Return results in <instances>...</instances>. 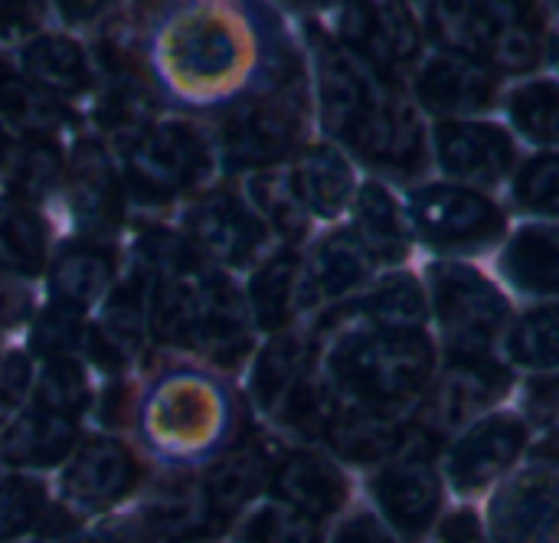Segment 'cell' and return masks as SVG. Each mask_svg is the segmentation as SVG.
<instances>
[{"label":"cell","mask_w":559,"mask_h":543,"mask_svg":"<svg viewBox=\"0 0 559 543\" xmlns=\"http://www.w3.org/2000/svg\"><path fill=\"white\" fill-rule=\"evenodd\" d=\"M331 374L350 400L403 413L436 377V341L423 328L367 324L337 341Z\"/></svg>","instance_id":"obj_1"},{"label":"cell","mask_w":559,"mask_h":543,"mask_svg":"<svg viewBox=\"0 0 559 543\" xmlns=\"http://www.w3.org/2000/svg\"><path fill=\"white\" fill-rule=\"evenodd\" d=\"M442 52L475 59L491 72H527L544 56V10L534 3H432L426 13Z\"/></svg>","instance_id":"obj_2"},{"label":"cell","mask_w":559,"mask_h":543,"mask_svg":"<svg viewBox=\"0 0 559 543\" xmlns=\"http://www.w3.org/2000/svg\"><path fill=\"white\" fill-rule=\"evenodd\" d=\"M432 315L452 361L491 357L495 338L511 324V302L478 269L442 262L429 272Z\"/></svg>","instance_id":"obj_3"},{"label":"cell","mask_w":559,"mask_h":543,"mask_svg":"<svg viewBox=\"0 0 559 543\" xmlns=\"http://www.w3.org/2000/svg\"><path fill=\"white\" fill-rule=\"evenodd\" d=\"M432 446L436 442L419 429H409L400 452L386 459L373 479V495L386 528L406 541H423L442 515V475L436 469Z\"/></svg>","instance_id":"obj_4"},{"label":"cell","mask_w":559,"mask_h":543,"mask_svg":"<svg viewBox=\"0 0 559 543\" xmlns=\"http://www.w3.org/2000/svg\"><path fill=\"white\" fill-rule=\"evenodd\" d=\"M409 220L439 252H485L508 229L501 206L462 184H432L416 190L409 200Z\"/></svg>","instance_id":"obj_5"},{"label":"cell","mask_w":559,"mask_h":543,"mask_svg":"<svg viewBox=\"0 0 559 543\" xmlns=\"http://www.w3.org/2000/svg\"><path fill=\"white\" fill-rule=\"evenodd\" d=\"M491 543H559V459L537 456L504 482L485 515Z\"/></svg>","instance_id":"obj_6"},{"label":"cell","mask_w":559,"mask_h":543,"mask_svg":"<svg viewBox=\"0 0 559 543\" xmlns=\"http://www.w3.org/2000/svg\"><path fill=\"white\" fill-rule=\"evenodd\" d=\"M210 154L190 125L164 121L128 147V187L144 203H164L200 180Z\"/></svg>","instance_id":"obj_7"},{"label":"cell","mask_w":559,"mask_h":543,"mask_svg":"<svg viewBox=\"0 0 559 543\" xmlns=\"http://www.w3.org/2000/svg\"><path fill=\"white\" fill-rule=\"evenodd\" d=\"M514 377L498 361H452L439 377H432L426 390V403L419 410V433L432 442L462 429L485 406L498 403L511 390Z\"/></svg>","instance_id":"obj_8"},{"label":"cell","mask_w":559,"mask_h":543,"mask_svg":"<svg viewBox=\"0 0 559 543\" xmlns=\"http://www.w3.org/2000/svg\"><path fill=\"white\" fill-rule=\"evenodd\" d=\"M341 36L354 56L383 82H396L423 52V33L409 7L400 3H354L341 16Z\"/></svg>","instance_id":"obj_9"},{"label":"cell","mask_w":559,"mask_h":543,"mask_svg":"<svg viewBox=\"0 0 559 543\" xmlns=\"http://www.w3.org/2000/svg\"><path fill=\"white\" fill-rule=\"evenodd\" d=\"M301 138V108L285 95H255L239 102L223 125L229 167H269L295 151Z\"/></svg>","instance_id":"obj_10"},{"label":"cell","mask_w":559,"mask_h":543,"mask_svg":"<svg viewBox=\"0 0 559 543\" xmlns=\"http://www.w3.org/2000/svg\"><path fill=\"white\" fill-rule=\"evenodd\" d=\"M527 423L511 413H495L465 429L445 459V479L459 495H478L491 488L527 449Z\"/></svg>","instance_id":"obj_11"},{"label":"cell","mask_w":559,"mask_h":543,"mask_svg":"<svg viewBox=\"0 0 559 543\" xmlns=\"http://www.w3.org/2000/svg\"><path fill=\"white\" fill-rule=\"evenodd\" d=\"M386 85L377 72H370L350 49L337 43L318 46V95L324 128L344 141L357 134V128L370 118Z\"/></svg>","instance_id":"obj_12"},{"label":"cell","mask_w":559,"mask_h":543,"mask_svg":"<svg viewBox=\"0 0 559 543\" xmlns=\"http://www.w3.org/2000/svg\"><path fill=\"white\" fill-rule=\"evenodd\" d=\"M350 144L377 167H386L393 174L413 177L426 167L429 144H426V125L409 98H403L393 85H386L383 98L370 111V118L357 128Z\"/></svg>","instance_id":"obj_13"},{"label":"cell","mask_w":559,"mask_h":543,"mask_svg":"<svg viewBox=\"0 0 559 543\" xmlns=\"http://www.w3.org/2000/svg\"><path fill=\"white\" fill-rule=\"evenodd\" d=\"M432 138L439 167L449 177L472 184H498L514 167V138L495 121H439Z\"/></svg>","instance_id":"obj_14"},{"label":"cell","mask_w":559,"mask_h":543,"mask_svg":"<svg viewBox=\"0 0 559 543\" xmlns=\"http://www.w3.org/2000/svg\"><path fill=\"white\" fill-rule=\"evenodd\" d=\"M495 95L498 72L465 56L439 52L416 72V98L442 121H462L468 115H478L495 102Z\"/></svg>","instance_id":"obj_15"},{"label":"cell","mask_w":559,"mask_h":543,"mask_svg":"<svg viewBox=\"0 0 559 543\" xmlns=\"http://www.w3.org/2000/svg\"><path fill=\"white\" fill-rule=\"evenodd\" d=\"M187 344L219 364H236L252 347L246 308L226 279L219 275L197 279V305H193V324Z\"/></svg>","instance_id":"obj_16"},{"label":"cell","mask_w":559,"mask_h":543,"mask_svg":"<svg viewBox=\"0 0 559 543\" xmlns=\"http://www.w3.org/2000/svg\"><path fill=\"white\" fill-rule=\"evenodd\" d=\"M134 482H138V462L115 439H88L75 452L62 479L66 498L82 511H105L118 505L134 488Z\"/></svg>","instance_id":"obj_17"},{"label":"cell","mask_w":559,"mask_h":543,"mask_svg":"<svg viewBox=\"0 0 559 543\" xmlns=\"http://www.w3.org/2000/svg\"><path fill=\"white\" fill-rule=\"evenodd\" d=\"M406 429H403V413H390L360 400H337V410L328 423L324 439L331 442V449L357 465H373V462H386L400 452V446L406 442Z\"/></svg>","instance_id":"obj_18"},{"label":"cell","mask_w":559,"mask_h":543,"mask_svg":"<svg viewBox=\"0 0 559 543\" xmlns=\"http://www.w3.org/2000/svg\"><path fill=\"white\" fill-rule=\"evenodd\" d=\"M193 243L219 262L242 265L265 243V226L249 206L233 193H213L200 200L190 213Z\"/></svg>","instance_id":"obj_19"},{"label":"cell","mask_w":559,"mask_h":543,"mask_svg":"<svg viewBox=\"0 0 559 543\" xmlns=\"http://www.w3.org/2000/svg\"><path fill=\"white\" fill-rule=\"evenodd\" d=\"M272 492L278 498V505H288L292 511L321 521L337 515L347 505V479L344 472L318 456V452H292L275 465L272 475Z\"/></svg>","instance_id":"obj_20"},{"label":"cell","mask_w":559,"mask_h":543,"mask_svg":"<svg viewBox=\"0 0 559 543\" xmlns=\"http://www.w3.org/2000/svg\"><path fill=\"white\" fill-rule=\"evenodd\" d=\"M69 190L79 223L88 233H108L121 220V193L111 174L108 154L95 141H82L72 154L69 167Z\"/></svg>","instance_id":"obj_21"},{"label":"cell","mask_w":559,"mask_h":543,"mask_svg":"<svg viewBox=\"0 0 559 543\" xmlns=\"http://www.w3.org/2000/svg\"><path fill=\"white\" fill-rule=\"evenodd\" d=\"M239 59V43L229 23L216 16H197L180 23L170 36V62L177 75L190 82H210L226 75Z\"/></svg>","instance_id":"obj_22"},{"label":"cell","mask_w":559,"mask_h":543,"mask_svg":"<svg viewBox=\"0 0 559 543\" xmlns=\"http://www.w3.org/2000/svg\"><path fill=\"white\" fill-rule=\"evenodd\" d=\"M504 279L524 295H559V226L527 223L521 226L501 256Z\"/></svg>","instance_id":"obj_23"},{"label":"cell","mask_w":559,"mask_h":543,"mask_svg":"<svg viewBox=\"0 0 559 543\" xmlns=\"http://www.w3.org/2000/svg\"><path fill=\"white\" fill-rule=\"evenodd\" d=\"M275 475V459L272 449L259 439H246L239 442L229 456H223L210 479H206V498L216 511V518H229L236 515L242 505H249L265 482Z\"/></svg>","instance_id":"obj_24"},{"label":"cell","mask_w":559,"mask_h":543,"mask_svg":"<svg viewBox=\"0 0 559 543\" xmlns=\"http://www.w3.org/2000/svg\"><path fill=\"white\" fill-rule=\"evenodd\" d=\"M354 236L373 262H403L409 256V226L383 184H367L354 206Z\"/></svg>","instance_id":"obj_25"},{"label":"cell","mask_w":559,"mask_h":543,"mask_svg":"<svg viewBox=\"0 0 559 543\" xmlns=\"http://www.w3.org/2000/svg\"><path fill=\"white\" fill-rule=\"evenodd\" d=\"M72 446H75V420L33 410L10 426V433L0 442V452L10 465L46 469V465H59L72 452Z\"/></svg>","instance_id":"obj_26"},{"label":"cell","mask_w":559,"mask_h":543,"mask_svg":"<svg viewBox=\"0 0 559 543\" xmlns=\"http://www.w3.org/2000/svg\"><path fill=\"white\" fill-rule=\"evenodd\" d=\"M311 367V344L301 334L275 338L255 364L252 374V397L265 413H282L288 397L308 380Z\"/></svg>","instance_id":"obj_27"},{"label":"cell","mask_w":559,"mask_h":543,"mask_svg":"<svg viewBox=\"0 0 559 543\" xmlns=\"http://www.w3.org/2000/svg\"><path fill=\"white\" fill-rule=\"evenodd\" d=\"M147 531L164 541H193L216 524V511L206 488L197 482H170L144 508Z\"/></svg>","instance_id":"obj_28"},{"label":"cell","mask_w":559,"mask_h":543,"mask_svg":"<svg viewBox=\"0 0 559 543\" xmlns=\"http://www.w3.org/2000/svg\"><path fill=\"white\" fill-rule=\"evenodd\" d=\"M295 190L305 210L318 216H337L354 200V170L337 147L318 144L301 157L295 174Z\"/></svg>","instance_id":"obj_29"},{"label":"cell","mask_w":559,"mask_h":543,"mask_svg":"<svg viewBox=\"0 0 559 543\" xmlns=\"http://www.w3.org/2000/svg\"><path fill=\"white\" fill-rule=\"evenodd\" d=\"M111 282V256L98 246H69L52 262L49 295L59 308L85 311L95 305Z\"/></svg>","instance_id":"obj_30"},{"label":"cell","mask_w":559,"mask_h":543,"mask_svg":"<svg viewBox=\"0 0 559 543\" xmlns=\"http://www.w3.org/2000/svg\"><path fill=\"white\" fill-rule=\"evenodd\" d=\"M23 72L33 85L56 95H79L88 85V62L69 36H36L23 49Z\"/></svg>","instance_id":"obj_31"},{"label":"cell","mask_w":559,"mask_h":543,"mask_svg":"<svg viewBox=\"0 0 559 543\" xmlns=\"http://www.w3.org/2000/svg\"><path fill=\"white\" fill-rule=\"evenodd\" d=\"M298 288H301V265L292 252H282L269 259L249 285V305L255 315V324L262 331H282L295 308H298Z\"/></svg>","instance_id":"obj_32"},{"label":"cell","mask_w":559,"mask_h":543,"mask_svg":"<svg viewBox=\"0 0 559 543\" xmlns=\"http://www.w3.org/2000/svg\"><path fill=\"white\" fill-rule=\"evenodd\" d=\"M373 269L370 252L360 246L354 233H334L321 243L314 265H311V285L321 298H341L354 292L360 282H367Z\"/></svg>","instance_id":"obj_33"},{"label":"cell","mask_w":559,"mask_h":543,"mask_svg":"<svg viewBox=\"0 0 559 543\" xmlns=\"http://www.w3.org/2000/svg\"><path fill=\"white\" fill-rule=\"evenodd\" d=\"M0 115L33 138H43L69 121V111L49 92L33 85L26 75L10 72L7 66H0Z\"/></svg>","instance_id":"obj_34"},{"label":"cell","mask_w":559,"mask_h":543,"mask_svg":"<svg viewBox=\"0 0 559 543\" xmlns=\"http://www.w3.org/2000/svg\"><path fill=\"white\" fill-rule=\"evenodd\" d=\"M46 262V229L39 216L20 203L0 206V272L29 279Z\"/></svg>","instance_id":"obj_35"},{"label":"cell","mask_w":559,"mask_h":543,"mask_svg":"<svg viewBox=\"0 0 559 543\" xmlns=\"http://www.w3.org/2000/svg\"><path fill=\"white\" fill-rule=\"evenodd\" d=\"M138 341H141V305H138V295L124 288L108 302L102 321L95 324L92 354L102 367L121 370L134 357Z\"/></svg>","instance_id":"obj_36"},{"label":"cell","mask_w":559,"mask_h":543,"mask_svg":"<svg viewBox=\"0 0 559 543\" xmlns=\"http://www.w3.org/2000/svg\"><path fill=\"white\" fill-rule=\"evenodd\" d=\"M213 393L197 383H170L154 403V420L160 423V436L167 439H203V429L213 426Z\"/></svg>","instance_id":"obj_37"},{"label":"cell","mask_w":559,"mask_h":543,"mask_svg":"<svg viewBox=\"0 0 559 543\" xmlns=\"http://www.w3.org/2000/svg\"><path fill=\"white\" fill-rule=\"evenodd\" d=\"M508 357L527 370H559V305L527 311L508 328Z\"/></svg>","instance_id":"obj_38"},{"label":"cell","mask_w":559,"mask_h":543,"mask_svg":"<svg viewBox=\"0 0 559 543\" xmlns=\"http://www.w3.org/2000/svg\"><path fill=\"white\" fill-rule=\"evenodd\" d=\"M357 311L367 324L377 328H423L429 315V302L423 285L413 275H393L377 292H370Z\"/></svg>","instance_id":"obj_39"},{"label":"cell","mask_w":559,"mask_h":543,"mask_svg":"<svg viewBox=\"0 0 559 543\" xmlns=\"http://www.w3.org/2000/svg\"><path fill=\"white\" fill-rule=\"evenodd\" d=\"M508 115L524 138L537 144H559V82L540 79L518 85L508 98Z\"/></svg>","instance_id":"obj_40"},{"label":"cell","mask_w":559,"mask_h":543,"mask_svg":"<svg viewBox=\"0 0 559 543\" xmlns=\"http://www.w3.org/2000/svg\"><path fill=\"white\" fill-rule=\"evenodd\" d=\"M62 174V157L52 141L33 138L20 144L7 164V187L20 200H43Z\"/></svg>","instance_id":"obj_41"},{"label":"cell","mask_w":559,"mask_h":543,"mask_svg":"<svg viewBox=\"0 0 559 543\" xmlns=\"http://www.w3.org/2000/svg\"><path fill=\"white\" fill-rule=\"evenodd\" d=\"M151 108H154V102H151L147 88L141 85V79L134 72H124V75H115L108 92L102 95L98 125L108 128L118 138L131 134V141H134V138H141L147 131Z\"/></svg>","instance_id":"obj_42"},{"label":"cell","mask_w":559,"mask_h":543,"mask_svg":"<svg viewBox=\"0 0 559 543\" xmlns=\"http://www.w3.org/2000/svg\"><path fill=\"white\" fill-rule=\"evenodd\" d=\"M252 200L259 206V213L285 236V239H301L308 229V210L295 190V177L275 174V170H262L252 180Z\"/></svg>","instance_id":"obj_43"},{"label":"cell","mask_w":559,"mask_h":543,"mask_svg":"<svg viewBox=\"0 0 559 543\" xmlns=\"http://www.w3.org/2000/svg\"><path fill=\"white\" fill-rule=\"evenodd\" d=\"M193 305H197V272L170 282H157L154 308H151L154 338L167 344H187L193 324Z\"/></svg>","instance_id":"obj_44"},{"label":"cell","mask_w":559,"mask_h":543,"mask_svg":"<svg viewBox=\"0 0 559 543\" xmlns=\"http://www.w3.org/2000/svg\"><path fill=\"white\" fill-rule=\"evenodd\" d=\"M242 543H321L318 521L288 505H265L242 524Z\"/></svg>","instance_id":"obj_45"},{"label":"cell","mask_w":559,"mask_h":543,"mask_svg":"<svg viewBox=\"0 0 559 543\" xmlns=\"http://www.w3.org/2000/svg\"><path fill=\"white\" fill-rule=\"evenodd\" d=\"M514 200L537 216H559V154L547 151L524 164L514 180Z\"/></svg>","instance_id":"obj_46"},{"label":"cell","mask_w":559,"mask_h":543,"mask_svg":"<svg viewBox=\"0 0 559 543\" xmlns=\"http://www.w3.org/2000/svg\"><path fill=\"white\" fill-rule=\"evenodd\" d=\"M46 508V488L36 479L0 482V543L26 534Z\"/></svg>","instance_id":"obj_47"},{"label":"cell","mask_w":559,"mask_h":543,"mask_svg":"<svg viewBox=\"0 0 559 543\" xmlns=\"http://www.w3.org/2000/svg\"><path fill=\"white\" fill-rule=\"evenodd\" d=\"M39 410L46 413H59V416H75L85 410L88 400V387L85 377L79 370V364H72L69 357L49 361L43 377H39Z\"/></svg>","instance_id":"obj_48"},{"label":"cell","mask_w":559,"mask_h":543,"mask_svg":"<svg viewBox=\"0 0 559 543\" xmlns=\"http://www.w3.org/2000/svg\"><path fill=\"white\" fill-rule=\"evenodd\" d=\"M138 256L147 275H154L157 282H170L180 275L197 272V259L190 252V246L183 239H177L174 233H147L138 243Z\"/></svg>","instance_id":"obj_49"},{"label":"cell","mask_w":559,"mask_h":543,"mask_svg":"<svg viewBox=\"0 0 559 543\" xmlns=\"http://www.w3.org/2000/svg\"><path fill=\"white\" fill-rule=\"evenodd\" d=\"M79 341H82V318H79V311L59 308V305H52L39 318V324L33 331V351L36 354H46L52 361H59L69 351H75Z\"/></svg>","instance_id":"obj_50"},{"label":"cell","mask_w":559,"mask_h":543,"mask_svg":"<svg viewBox=\"0 0 559 543\" xmlns=\"http://www.w3.org/2000/svg\"><path fill=\"white\" fill-rule=\"evenodd\" d=\"M29 387V357L26 354H7L0 361V423L20 406Z\"/></svg>","instance_id":"obj_51"},{"label":"cell","mask_w":559,"mask_h":543,"mask_svg":"<svg viewBox=\"0 0 559 543\" xmlns=\"http://www.w3.org/2000/svg\"><path fill=\"white\" fill-rule=\"evenodd\" d=\"M331 543H400L396 534L370 511H357L350 515L337 531H334V541Z\"/></svg>","instance_id":"obj_52"},{"label":"cell","mask_w":559,"mask_h":543,"mask_svg":"<svg viewBox=\"0 0 559 543\" xmlns=\"http://www.w3.org/2000/svg\"><path fill=\"white\" fill-rule=\"evenodd\" d=\"M439 541L442 543H491L485 518L478 511H455L439 524Z\"/></svg>","instance_id":"obj_53"},{"label":"cell","mask_w":559,"mask_h":543,"mask_svg":"<svg viewBox=\"0 0 559 543\" xmlns=\"http://www.w3.org/2000/svg\"><path fill=\"white\" fill-rule=\"evenodd\" d=\"M29 311V292L20 275L0 272V328L20 324Z\"/></svg>","instance_id":"obj_54"},{"label":"cell","mask_w":559,"mask_h":543,"mask_svg":"<svg viewBox=\"0 0 559 543\" xmlns=\"http://www.w3.org/2000/svg\"><path fill=\"white\" fill-rule=\"evenodd\" d=\"M33 23H36L33 7H26V3H0V33L20 36V33H26Z\"/></svg>","instance_id":"obj_55"},{"label":"cell","mask_w":559,"mask_h":543,"mask_svg":"<svg viewBox=\"0 0 559 543\" xmlns=\"http://www.w3.org/2000/svg\"><path fill=\"white\" fill-rule=\"evenodd\" d=\"M554 62H557V69H559V33L554 36Z\"/></svg>","instance_id":"obj_56"},{"label":"cell","mask_w":559,"mask_h":543,"mask_svg":"<svg viewBox=\"0 0 559 543\" xmlns=\"http://www.w3.org/2000/svg\"><path fill=\"white\" fill-rule=\"evenodd\" d=\"M0 147H3V134H0Z\"/></svg>","instance_id":"obj_57"}]
</instances>
